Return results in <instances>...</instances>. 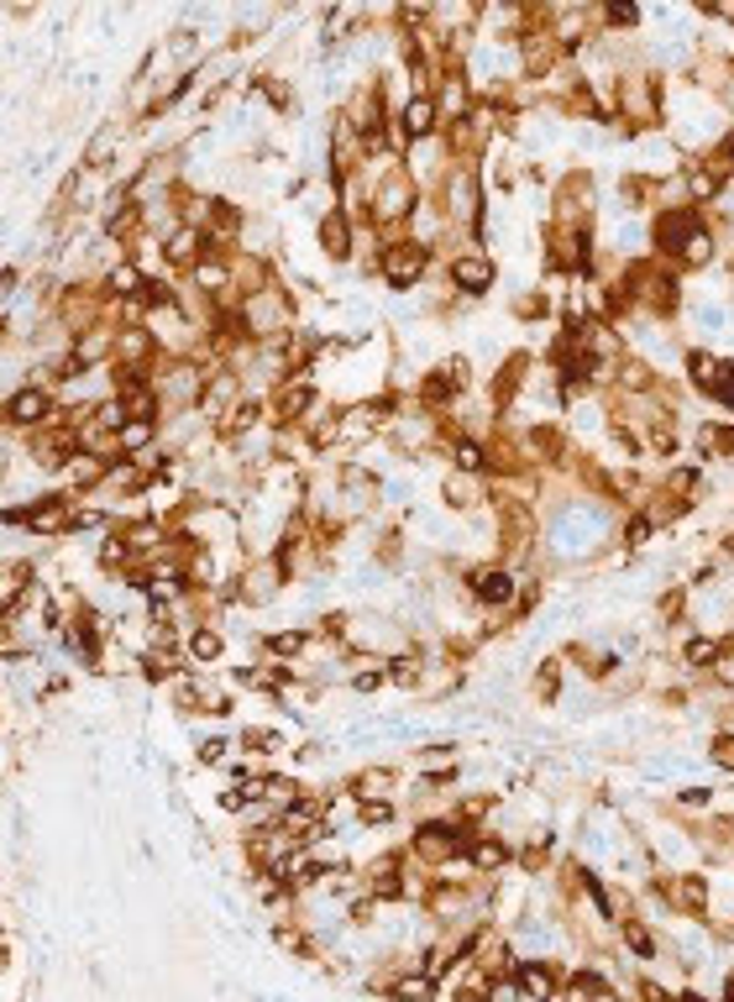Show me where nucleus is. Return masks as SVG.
<instances>
[{"mask_svg": "<svg viewBox=\"0 0 734 1002\" xmlns=\"http://www.w3.org/2000/svg\"><path fill=\"white\" fill-rule=\"evenodd\" d=\"M425 268H431V247H420V241L399 237L389 241L383 252H378V279L389 283V289H415L425 279Z\"/></svg>", "mask_w": 734, "mask_h": 1002, "instance_id": "f257e3e1", "label": "nucleus"}, {"mask_svg": "<svg viewBox=\"0 0 734 1002\" xmlns=\"http://www.w3.org/2000/svg\"><path fill=\"white\" fill-rule=\"evenodd\" d=\"M703 226H709V216H703L697 205H666V210H655V221H651V247L666 252V258H676L682 241L693 237V231H703Z\"/></svg>", "mask_w": 734, "mask_h": 1002, "instance_id": "f03ea898", "label": "nucleus"}, {"mask_svg": "<svg viewBox=\"0 0 734 1002\" xmlns=\"http://www.w3.org/2000/svg\"><path fill=\"white\" fill-rule=\"evenodd\" d=\"M283 582H289L283 561H278V557H252V561H247V567L237 572V593H241V603L262 609V603H273L278 593H283Z\"/></svg>", "mask_w": 734, "mask_h": 1002, "instance_id": "7ed1b4c3", "label": "nucleus"}, {"mask_svg": "<svg viewBox=\"0 0 734 1002\" xmlns=\"http://www.w3.org/2000/svg\"><path fill=\"white\" fill-rule=\"evenodd\" d=\"M467 599L477 609H509V603H519V578L509 567H477V572H467Z\"/></svg>", "mask_w": 734, "mask_h": 1002, "instance_id": "20e7f679", "label": "nucleus"}, {"mask_svg": "<svg viewBox=\"0 0 734 1002\" xmlns=\"http://www.w3.org/2000/svg\"><path fill=\"white\" fill-rule=\"evenodd\" d=\"M6 421L21 425V431H42V425H53V421H59V400H53V389H38V383L17 389V394L6 400Z\"/></svg>", "mask_w": 734, "mask_h": 1002, "instance_id": "39448f33", "label": "nucleus"}, {"mask_svg": "<svg viewBox=\"0 0 734 1002\" xmlns=\"http://www.w3.org/2000/svg\"><path fill=\"white\" fill-rule=\"evenodd\" d=\"M316 404H320V394H316V379H283V389L273 394V404H268V415H273V425H304L310 415H316Z\"/></svg>", "mask_w": 734, "mask_h": 1002, "instance_id": "423d86ee", "label": "nucleus"}, {"mask_svg": "<svg viewBox=\"0 0 734 1002\" xmlns=\"http://www.w3.org/2000/svg\"><path fill=\"white\" fill-rule=\"evenodd\" d=\"M316 241H320V252L331 262H352V252H358V221L347 216V210H325V216H316Z\"/></svg>", "mask_w": 734, "mask_h": 1002, "instance_id": "0eeeda50", "label": "nucleus"}, {"mask_svg": "<svg viewBox=\"0 0 734 1002\" xmlns=\"http://www.w3.org/2000/svg\"><path fill=\"white\" fill-rule=\"evenodd\" d=\"M494 279H498V262L488 258V252H457V258H452V283H457V295H467V300L488 295Z\"/></svg>", "mask_w": 734, "mask_h": 1002, "instance_id": "6e6552de", "label": "nucleus"}, {"mask_svg": "<svg viewBox=\"0 0 734 1002\" xmlns=\"http://www.w3.org/2000/svg\"><path fill=\"white\" fill-rule=\"evenodd\" d=\"M153 358H158L153 331H142V326H121V331H116V368H126V373H147Z\"/></svg>", "mask_w": 734, "mask_h": 1002, "instance_id": "1a4fd4ad", "label": "nucleus"}, {"mask_svg": "<svg viewBox=\"0 0 734 1002\" xmlns=\"http://www.w3.org/2000/svg\"><path fill=\"white\" fill-rule=\"evenodd\" d=\"M27 530H38V536L74 530V504H69V494H48V499L27 504Z\"/></svg>", "mask_w": 734, "mask_h": 1002, "instance_id": "9d476101", "label": "nucleus"}, {"mask_svg": "<svg viewBox=\"0 0 734 1002\" xmlns=\"http://www.w3.org/2000/svg\"><path fill=\"white\" fill-rule=\"evenodd\" d=\"M676 657H682V667H688L693 678H714L719 667H724V641H719V636H703V630H693V636L682 641V651H676Z\"/></svg>", "mask_w": 734, "mask_h": 1002, "instance_id": "9b49d317", "label": "nucleus"}, {"mask_svg": "<svg viewBox=\"0 0 734 1002\" xmlns=\"http://www.w3.org/2000/svg\"><path fill=\"white\" fill-rule=\"evenodd\" d=\"M399 126L410 132L415 142H431L441 132V105L436 95H410V101L399 105Z\"/></svg>", "mask_w": 734, "mask_h": 1002, "instance_id": "f8f14e48", "label": "nucleus"}, {"mask_svg": "<svg viewBox=\"0 0 734 1002\" xmlns=\"http://www.w3.org/2000/svg\"><path fill=\"white\" fill-rule=\"evenodd\" d=\"M441 499L452 504L457 515H473L477 504L488 499V488H483V478H477V473H457V467H452V473L441 478Z\"/></svg>", "mask_w": 734, "mask_h": 1002, "instance_id": "ddd939ff", "label": "nucleus"}, {"mask_svg": "<svg viewBox=\"0 0 734 1002\" xmlns=\"http://www.w3.org/2000/svg\"><path fill=\"white\" fill-rule=\"evenodd\" d=\"M347 793H352L358 803L362 798H394V793H399V772H394V766H383V762H378V766H362L358 777L347 782Z\"/></svg>", "mask_w": 734, "mask_h": 1002, "instance_id": "4468645a", "label": "nucleus"}, {"mask_svg": "<svg viewBox=\"0 0 734 1002\" xmlns=\"http://www.w3.org/2000/svg\"><path fill=\"white\" fill-rule=\"evenodd\" d=\"M509 861H515V845H509V840H498V835H477V845L467 850V866H473V871H483V877H494V871H504Z\"/></svg>", "mask_w": 734, "mask_h": 1002, "instance_id": "2eb2a0df", "label": "nucleus"}, {"mask_svg": "<svg viewBox=\"0 0 734 1002\" xmlns=\"http://www.w3.org/2000/svg\"><path fill=\"white\" fill-rule=\"evenodd\" d=\"M556 971L561 965H551V961H519V998H556L561 992V982H556Z\"/></svg>", "mask_w": 734, "mask_h": 1002, "instance_id": "dca6fc26", "label": "nucleus"}, {"mask_svg": "<svg viewBox=\"0 0 734 1002\" xmlns=\"http://www.w3.org/2000/svg\"><path fill=\"white\" fill-rule=\"evenodd\" d=\"M184 651H189V662L210 667V662H220V657H226V636H220L216 624H199V630H189V636H184Z\"/></svg>", "mask_w": 734, "mask_h": 1002, "instance_id": "f3484780", "label": "nucleus"}, {"mask_svg": "<svg viewBox=\"0 0 734 1002\" xmlns=\"http://www.w3.org/2000/svg\"><path fill=\"white\" fill-rule=\"evenodd\" d=\"M561 992H567V998H614V982H609V977H598L593 965H577V971H567Z\"/></svg>", "mask_w": 734, "mask_h": 1002, "instance_id": "a211bd4d", "label": "nucleus"}, {"mask_svg": "<svg viewBox=\"0 0 734 1002\" xmlns=\"http://www.w3.org/2000/svg\"><path fill=\"white\" fill-rule=\"evenodd\" d=\"M688 379H693V389H703V394H714V383H719V368H724V358H714L709 347H693L688 352Z\"/></svg>", "mask_w": 734, "mask_h": 1002, "instance_id": "6ab92c4d", "label": "nucleus"}, {"mask_svg": "<svg viewBox=\"0 0 734 1002\" xmlns=\"http://www.w3.org/2000/svg\"><path fill=\"white\" fill-rule=\"evenodd\" d=\"M299 651H310V630H273V636H262V657L294 662Z\"/></svg>", "mask_w": 734, "mask_h": 1002, "instance_id": "aec40b11", "label": "nucleus"}, {"mask_svg": "<svg viewBox=\"0 0 734 1002\" xmlns=\"http://www.w3.org/2000/svg\"><path fill=\"white\" fill-rule=\"evenodd\" d=\"M714 252H719V241H714V231L703 226V231H693V237L682 241V252H676V268H709V262H714Z\"/></svg>", "mask_w": 734, "mask_h": 1002, "instance_id": "412c9836", "label": "nucleus"}, {"mask_svg": "<svg viewBox=\"0 0 734 1002\" xmlns=\"http://www.w3.org/2000/svg\"><path fill=\"white\" fill-rule=\"evenodd\" d=\"M452 467L457 473H488V442H477V436H457V446H452Z\"/></svg>", "mask_w": 734, "mask_h": 1002, "instance_id": "4be33fe9", "label": "nucleus"}, {"mask_svg": "<svg viewBox=\"0 0 734 1002\" xmlns=\"http://www.w3.org/2000/svg\"><path fill=\"white\" fill-rule=\"evenodd\" d=\"M619 934H624V944L635 950L640 961H655V950H661V940H655L651 929H645V919H635V913H624V919H619Z\"/></svg>", "mask_w": 734, "mask_h": 1002, "instance_id": "5701e85b", "label": "nucleus"}, {"mask_svg": "<svg viewBox=\"0 0 734 1002\" xmlns=\"http://www.w3.org/2000/svg\"><path fill=\"white\" fill-rule=\"evenodd\" d=\"M703 163H709V168H714V174H719V179H724V184L734 179V126H730V132H719L714 153H709V158H703Z\"/></svg>", "mask_w": 734, "mask_h": 1002, "instance_id": "b1692460", "label": "nucleus"}, {"mask_svg": "<svg viewBox=\"0 0 734 1002\" xmlns=\"http://www.w3.org/2000/svg\"><path fill=\"white\" fill-rule=\"evenodd\" d=\"M536 699L540 703H556V699H561V657H551V662L536 667Z\"/></svg>", "mask_w": 734, "mask_h": 1002, "instance_id": "393cba45", "label": "nucleus"}, {"mask_svg": "<svg viewBox=\"0 0 734 1002\" xmlns=\"http://www.w3.org/2000/svg\"><path fill=\"white\" fill-rule=\"evenodd\" d=\"M651 536H655V525H651V515H645V509L624 520V546H630V551H645V541H651Z\"/></svg>", "mask_w": 734, "mask_h": 1002, "instance_id": "a878e982", "label": "nucleus"}, {"mask_svg": "<svg viewBox=\"0 0 734 1002\" xmlns=\"http://www.w3.org/2000/svg\"><path fill=\"white\" fill-rule=\"evenodd\" d=\"M703 446H709L714 457L730 462L734 457V425H703Z\"/></svg>", "mask_w": 734, "mask_h": 1002, "instance_id": "bb28decb", "label": "nucleus"}, {"mask_svg": "<svg viewBox=\"0 0 734 1002\" xmlns=\"http://www.w3.org/2000/svg\"><path fill=\"white\" fill-rule=\"evenodd\" d=\"M598 21H603V27H614V32H635V27H640V11H635V6H603V11H598Z\"/></svg>", "mask_w": 734, "mask_h": 1002, "instance_id": "cd10ccee", "label": "nucleus"}, {"mask_svg": "<svg viewBox=\"0 0 734 1002\" xmlns=\"http://www.w3.org/2000/svg\"><path fill=\"white\" fill-rule=\"evenodd\" d=\"M709 762L734 777V735H730V730H719V735H714V756H709Z\"/></svg>", "mask_w": 734, "mask_h": 1002, "instance_id": "c85d7f7f", "label": "nucleus"}, {"mask_svg": "<svg viewBox=\"0 0 734 1002\" xmlns=\"http://www.w3.org/2000/svg\"><path fill=\"white\" fill-rule=\"evenodd\" d=\"M709 400H719L724 410H734V362L724 358V368H719V383H714V394Z\"/></svg>", "mask_w": 734, "mask_h": 1002, "instance_id": "c756f323", "label": "nucleus"}, {"mask_svg": "<svg viewBox=\"0 0 734 1002\" xmlns=\"http://www.w3.org/2000/svg\"><path fill=\"white\" fill-rule=\"evenodd\" d=\"M709 803H714L709 787H682V793H676V808H709Z\"/></svg>", "mask_w": 734, "mask_h": 1002, "instance_id": "7c9ffc66", "label": "nucleus"}, {"mask_svg": "<svg viewBox=\"0 0 734 1002\" xmlns=\"http://www.w3.org/2000/svg\"><path fill=\"white\" fill-rule=\"evenodd\" d=\"M226 751H231L226 741H205V745H199V762H205V766H220V762H226Z\"/></svg>", "mask_w": 734, "mask_h": 1002, "instance_id": "2f4dec72", "label": "nucleus"}, {"mask_svg": "<svg viewBox=\"0 0 734 1002\" xmlns=\"http://www.w3.org/2000/svg\"><path fill=\"white\" fill-rule=\"evenodd\" d=\"M719 992H724V998H730V1002H734V971H730V982L719 986Z\"/></svg>", "mask_w": 734, "mask_h": 1002, "instance_id": "473e14b6", "label": "nucleus"}, {"mask_svg": "<svg viewBox=\"0 0 734 1002\" xmlns=\"http://www.w3.org/2000/svg\"><path fill=\"white\" fill-rule=\"evenodd\" d=\"M724 557H734V530H730V536H724Z\"/></svg>", "mask_w": 734, "mask_h": 1002, "instance_id": "72a5a7b5", "label": "nucleus"}, {"mask_svg": "<svg viewBox=\"0 0 734 1002\" xmlns=\"http://www.w3.org/2000/svg\"><path fill=\"white\" fill-rule=\"evenodd\" d=\"M730 835H734V819H730Z\"/></svg>", "mask_w": 734, "mask_h": 1002, "instance_id": "f704fd0d", "label": "nucleus"}]
</instances>
